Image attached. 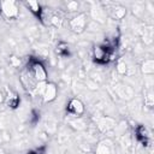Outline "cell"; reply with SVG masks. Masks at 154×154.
<instances>
[{"instance_id": "1", "label": "cell", "mask_w": 154, "mask_h": 154, "mask_svg": "<svg viewBox=\"0 0 154 154\" xmlns=\"http://www.w3.org/2000/svg\"><path fill=\"white\" fill-rule=\"evenodd\" d=\"M47 77L48 73L43 63L38 58L29 57L26 65L20 72L22 85L29 91L38 90V87L47 82Z\"/></svg>"}, {"instance_id": "2", "label": "cell", "mask_w": 154, "mask_h": 154, "mask_svg": "<svg viewBox=\"0 0 154 154\" xmlns=\"http://www.w3.org/2000/svg\"><path fill=\"white\" fill-rule=\"evenodd\" d=\"M116 45L102 43L93 48V60L99 65H106L116 59Z\"/></svg>"}, {"instance_id": "3", "label": "cell", "mask_w": 154, "mask_h": 154, "mask_svg": "<svg viewBox=\"0 0 154 154\" xmlns=\"http://www.w3.org/2000/svg\"><path fill=\"white\" fill-rule=\"evenodd\" d=\"M1 13L8 18V19H14L19 14V5L18 2L13 0H7V1H1Z\"/></svg>"}, {"instance_id": "4", "label": "cell", "mask_w": 154, "mask_h": 154, "mask_svg": "<svg viewBox=\"0 0 154 154\" xmlns=\"http://www.w3.org/2000/svg\"><path fill=\"white\" fill-rule=\"evenodd\" d=\"M85 112V107L84 103L77 99V97H72L69 100L67 105H66V113L71 114L73 117H82Z\"/></svg>"}, {"instance_id": "5", "label": "cell", "mask_w": 154, "mask_h": 154, "mask_svg": "<svg viewBox=\"0 0 154 154\" xmlns=\"http://www.w3.org/2000/svg\"><path fill=\"white\" fill-rule=\"evenodd\" d=\"M85 25H87V14L85 13H78L69 20L70 30L76 34H81L82 31H84Z\"/></svg>"}, {"instance_id": "6", "label": "cell", "mask_w": 154, "mask_h": 154, "mask_svg": "<svg viewBox=\"0 0 154 154\" xmlns=\"http://www.w3.org/2000/svg\"><path fill=\"white\" fill-rule=\"evenodd\" d=\"M40 94H41V97L43 100V102H52L55 100L57 97V94H58V88L54 83L52 82H46L41 90H40Z\"/></svg>"}, {"instance_id": "7", "label": "cell", "mask_w": 154, "mask_h": 154, "mask_svg": "<svg viewBox=\"0 0 154 154\" xmlns=\"http://www.w3.org/2000/svg\"><path fill=\"white\" fill-rule=\"evenodd\" d=\"M135 137L142 146L147 147L149 144V132L144 125L140 124L135 128Z\"/></svg>"}, {"instance_id": "8", "label": "cell", "mask_w": 154, "mask_h": 154, "mask_svg": "<svg viewBox=\"0 0 154 154\" xmlns=\"http://www.w3.org/2000/svg\"><path fill=\"white\" fill-rule=\"evenodd\" d=\"M24 5L29 8V11L38 19V20H41L42 22V18H43V11H45V8L42 7V5L40 4V2H37V1H25L24 2Z\"/></svg>"}, {"instance_id": "9", "label": "cell", "mask_w": 154, "mask_h": 154, "mask_svg": "<svg viewBox=\"0 0 154 154\" xmlns=\"http://www.w3.org/2000/svg\"><path fill=\"white\" fill-rule=\"evenodd\" d=\"M95 154H114L113 143L109 140H103L99 142L95 149Z\"/></svg>"}, {"instance_id": "10", "label": "cell", "mask_w": 154, "mask_h": 154, "mask_svg": "<svg viewBox=\"0 0 154 154\" xmlns=\"http://www.w3.org/2000/svg\"><path fill=\"white\" fill-rule=\"evenodd\" d=\"M5 102H6L7 107L16 109L20 103V97L16 91H8L7 95H5Z\"/></svg>"}, {"instance_id": "11", "label": "cell", "mask_w": 154, "mask_h": 154, "mask_svg": "<svg viewBox=\"0 0 154 154\" xmlns=\"http://www.w3.org/2000/svg\"><path fill=\"white\" fill-rule=\"evenodd\" d=\"M57 53L58 55L60 57H69L70 55V48H69V45L64 41H60L58 45H57Z\"/></svg>"}, {"instance_id": "12", "label": "cell", "mask_w": 154, "mask_h": 154, "mask_svg": "<svg viewBox=\"0 0 154 154\" xmlns=\"http://www.w3.org/2000/svg\"><path fill=\"white\" fill-rule=\"evenodd\" d=\"M63 20H64L63 17L59 16L58 13H51V14H48V23L51 25L55 26V28H60L61 24H63Z\"/></svg>"}, {"instance_id": "13", "label": "cell", "mask_w": 154, "mask_h": 154, "mask_svg": "<svg viewBox=\"0 0 154 154\" xmlns=\"http://www.w3.org/2000/svg\"><path fill=\"white\" fill-rule=\"evenodd\" d=\"M125 14H126V10H125L124 7H122V6H116V7H113V8H112V12H111L112 18H114V19H122Z\"/></svg>"}, {"instance_id": "14", "label": "cell", "mask_w": 154, "mask_h": 154, "mask_svg": "<svg viewBox=\"0 0 154 154\" xmlns=\"http://www.w3.org/2000/svg\"><path fill=\"white\" fill-rule=\"evenodd\" d=\"M154 64H153V60H144L143 64H142V70L144 73H153L154 69H153Z\"/></svg>"}, {"instance_id": "15", "label": "cell", "mask_w": 154, "mask_h": 154, "mask_svg": "<svg viewBox=\"0 0 154 154\" xmlns=\"http://www.w3.org/2000/svg\"><path fill=\"white\" fill-rule=\"evenodd\" d=\"M117 71L120 73V75H124L126 72V64L123 61V60H119L117 63Z\"/></svg>"}, {"instance_id": "16", "label": "cell", "mask_w": 154, "mask_h": 154, "mask_svg": "<svg viewBox=\"0 0 154 154\" xmlns=\"http://www.w3.org/2000/svg\"><path fill=\"white\" fill-rule=\"evenodd\" d=\"M78 8V4L75 2V1H69L66 2V10L67 11H77Z\"/></svg>"}, {"instance_id": "17", "label": "cell", "mask_w": 154, "mask_h": 154, "mask_svg": "<svg viewBox=\"0 0 154 154\" xmlns=\"http://www.w3.org/2000/svg\"><path fill=\"white\" fill-rule=\"evenodd\" d=\"M25 154H41V152H40V149H35V150H29Z\"/></svg>"}, {"instance_id": "18", "label": "cell", "mask_w": 154, "mask_h": 154, "mask_svg": "<svg viewBox=\"0 0 154 154\" xmlns=\"http://www.w3.org/2000/svg\"><path fill=\"white\" fill-rule=\"evenodd\" d=\"M2 102H5V94L0 90V103H2Z\"/></svg>"}, {"instance_id": "19", "label": "cell", "mask_w": 154, "mask_h": 154, "mask_svg": "<svg viewBox=\"0 0 154 154\" xmlns=\"http://www.w3.org/2000/svg\"><path fill=\"white\" fill-rule=\"evenodd\" d=\"M0 12H1V1H0Z\"/></svg>"}]
</instances>
